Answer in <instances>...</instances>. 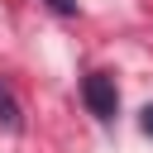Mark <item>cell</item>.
<instances>
[{"label": "cell", "instance_id": "6da1fadb", "mask_svg": "<svg viewBox=\"0 0 153 153\" xmlns=\"http://www.w3.org/2000/svg\"><path fill=\"white\" fill-rule=\"evenodd\" d=\"M81 100H86V110H91L96 120H115V110H120V86H115V76H110V72H86V76H81Z\"/></svg>", "mask_w": 153, "mask_h": 153}, {"label": "cell", "instance_id": "7a4b0ae2", "mask_svg": "<svg viewBox=\"0 0 153 153\" xmlns=\"http://www.w3.org/2000/svg\"><path fill=\"white\" fill-rule=\"evenodd\" d=\"M0 124H5V129H24V110H19V100L10 96L5 81H0Z\"/></svg>", "mask_w": 153, "mask_h": 153}, {"label": "cell", "instance_id": "3957f363", "mask_svg": "<svg viewBox=\"0 0 153 153\" xmlns=\"http://www.w3.org/2000/svg\"><path fill=\"white\" fill-rule=\"evenodd\" d=\"M139 129H143V134L153 139V105H143V115H139Z\"/></svg>", "mask_w": 153, "mask_h": 153}, {"label": "cell", "instance_id": "277c9868", "mask_svg": "<svg viewBox=\"0 0 153 153\" xmlns=\"http://www.w3.org/2000/svg\"><path fill=\"white\" fill-rule=\"evenodd\" d=\"M48 5H53L57 14H72V10H76V0H48Z\"/></svg>", "mask_w": 153, "mask_h": 153}]
</instances>
